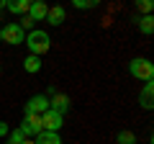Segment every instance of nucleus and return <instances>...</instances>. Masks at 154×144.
I'll return each instance as SVG.
<instances>
[{
    "label": "nucleus",
    "instance_id": "nucleus-1",
    "mask_svg": "<svg viewBox=\"0 0 154 144\" xmlns=\"http://www.w3.org/2000/svg\"><path fill=\"white\" fill-rule=\"evenodd\" d=\"M23 44L28 46V52H31L33 57H41L46 54V52L51 49V36L46 31H41V28H33V31L26 33V41Z\"/></svg>",
    "mask_w": 154,
    "mask_h": 144
},
{
    "label": "nucleus",
    "instance_id": "nucleus-2",
    "mask_svg": "<svg viewBox=\"0 0 154 144\" xmlns=\"http://www.w3.org/2000/svg\"><path fill=\"white\" fill-rule=\"evenodd\" d=\"M128 72H131V77L136 80H144V83H152L154 80V64L144 57H136V59L128 62Z\"/></svg>",
    "mask_w": 154,
    "mask_h": 144
},
{
    "label": "nucleus",
    "instance_id": "nucleus-3",
    "mask_svg": "<svg viewBox=\"0 0 154 144\" xmlns=\"http://www.w3.org/2000/svg\"><path fill=\"white\" fill-rule=\"evenodd\" d=\"M0 41H8V44L18 46V44H23V41H26V31H23V28L13 21V23H8V26L0 28Z\"/></svg>",
    "mask_w": 154,
    "mask_h": 144
},
{
    "label": "nucleus",
    "instance_id": "nucleus-4",
    "mask_svg": "<svg viewBox=\"0 0 154 144\" xmlns=\"http://www.w3.org/2000/svg\"><path fill=\"white\" fill-rule=\"evenodd\" d=\"M18 129L23 131V136H38V134H41V116L26 113V116H23V124Z\"/></svg>",
    "mask_w": 154,
    "mask_h": 144
},
{
    "label": "nucleus",
    "instance_id": "nucleus-5",
    "mask_svg": "<svg viewBox=\"0 0 154 144\" xmlns=\"http://www.w3.org/2000/svg\"><path fill=\"white\" fill-rule=\"evenodd\" d=\"M59 129H62V116L59 113H54V111H44L41 113V131L59 134Z\"/></svg>",
    "mask_w": 154,
    "mask_h": 144
},
{
    "label": "nucleus",
    "instance_id": "nucleus-6",
    "mask_svg": "<svg viewBox=\"0 0 154 144\" xmlns=\"http://www.w3.org/2000/svg\"><path fill=\"white\" fill-rule=\"evenodd\" d=\"M44 111H49V98L46 95H33V98H28L26 103V113H36V116H41Z\"/></svg>",
    "mask_w": 154,
    "mask_h": 144
},
{
    "label": "nucleus",
    "instance_id": "nucleus-7",
    "mask_svg": "<svg viewBox=\"0 0 154 144\" xmlns=\"http://www.w3.org/2000/svg\"><path fill=\"white\" fill-rule=\"evenodd\" d=\"M49 111L59 113V116H64L67 111H69V98H67L64 93H54L49 98Z\"/></svg>",
    "mask_w": 154,
    "mask_h": 144
},
{
    "label": "nucleus",
    "instance_id": "nucleus-8",
    "mask_svg": "<svg viewBox=\"0 0 154 144\" xmlns=\"http://www.w3.org/2000/svg\"><path fill=\"white\" fill-rule=\"evenodd\" d=\"M139 103H141L144 111H152L154 108V83H144L141 93H139Z\"/></svg>",
    "mask_w": 154,
    "mask_h": 144
},
{
    "label": "nucleus",
    "instance_id": "nucleus-9",
    "mask_svg": "<svg viewBox=\"0 0 154 144\" xmlns=\"http://www.w3.org/2000/svg\"><path fill=\"white\" fill-rule=\"evenodd\" d=\"M46 11H49V5L41 3V0H36V3L28 5V13H26V16L31 18V21H44V18H46Z\"/></svg>",
    "mask_w": 154,
    "mask_h": 144
},
{
    "label": "nucleus",
    "instance_id": "nucleus-10",
    "mask_svg": "<svg viewBox=\"0 0 154 144\" xmlns=\"http://www.w3.org/2000/svg\"><path fill=\"white\" fill-rule=\"evenodd\" d=\"M44 21L49 23V26H59V23L64 21V8H62V5L49 8V11H46V18H44Z\"/></svg>",
    "mask_w": 154,
    "mask_h": 144
},
{
    "label": "nucleus",
    "instance_id": "nucleus-11",
    "mask_svg": "<svg viewBox=\"0 0 154 144\" xmlns=\"http://www.w3.org/2000/svg\"><path fill=\"white\" fill-rule=\"evenodd\" d=\"M28 5H31L28 0H11V3H5V8L13 13V16H26V13H28Z\"/></svg>",
    "mask_w": 154,
    "mask_h": 144
},
{
    "label": "nucleus",
    "instance_id": "nucleus-12",
    "mask_svg": "<svg viewBox=\"0 0 154 144\" xmlns=\"http://www.w3.org/2000/svg\"><path fill=\"white\" fill-rule=\"evenodd\" d=\"M33 142L36 144H62V139H59V134H54V131H41Z\"/></svg>",
    "mask_w": 154,
    "mask_h": 144
},
{
    "label": "nucleus",
    "instance_id": "nucleus-13",
    "mask_svg": "<svg viewBox=\"0 0 154 144\" xmlns=\"http://www.w3.org/2000/svg\"><path fill=\"white\" fill-rule=\"evenodd\" d=\"M23 70L31 72V75H36V72L41 70V59H38V57H33V54H28L26 59H23Z\"/></svg>",
    "mask_w": 154,
    "mask_h": 144
},
{
    "label": "nucleus",
    "instance_id": "nucleus-14",
    "mask_svg": "<svg viewBox=\"0 0 154 144\" xmlns=\"http://www.w3.org/2000/svg\"><path fill=\"white\" fill-rule=\"evenodd\" d=\"M139 31L149 36V33L154 31V18L152 16H141V18H139Z\"/></svg>",
    "mask_w": 154,
    "mask_h": 144
},
{
    "label": "nucleus",
    "instance_id": "nucleus-15",
    "mask_svg": "<svg viewBox=\"0 0 154 144\" xmlns=\"http://www.w3.org/2000/svg\"><path fill=\"white\" fill-rule=\"evenodd\" d=\"M116 142H118V144H136V134H134V131H126V129H123V131L116 134Z\"/></svg>",
    "mask_w": 154,
    "mask_h": 144
},
{
    "label": "nucleus",
    "instance_id": "nucleus-16",
    "mask_svg": "<svg viewBox=\"0 0 154 144\" xmlns=\"http://www.w3.org/2000/svg\"><path fill=\"white\" fill-rule=\"evenodd\" d=\"M23 142H26V136H23L21 129H16V131L8 134V144H23Z\"/></svg>",
    "mask_w": 154,
    "mask_h": 144
},
{
    "label": "nucleus",
    "instance_id": "nucleus-17",
    "mask_svg": "<svg viewBox=\"0 0 154 144\" xmlns=\"http://www.w3.org/2000/svg\"><path fill=\"white\" fill-rule=\"evenodd\" d=\"M136 8H139V13H144V16H152L154 3H152V0H139V3H136Z\"/></svg>",
    "mask_w": 154,
    "mask_h": 144
},
{
    "label": "nucleus",
    "instance_id": "nucleus-18",
    "mask_svg": "<svg viewBox=\"0 0 154 144\" xmlns=\"http://www.w3.org/2000/svg\"><path fill=\"white\" fill-rule=\"evenodd\" d=\"M72 5L80 11H90V8H95V0H72Z\"/></svg>",
    "mask_w": 154,
    "mask_h": 144
},
{
    "label": "nucleus",
    "instance_id": "nucleus-19",
    "mask_svg": "<svg viewBox=\"0 0 154 144\" xmlns=\"http://www.w3.org/2000/svg\"><path fill=\"white\" fill-rule=\"evenodd\" d=\"M18 26H21L23 31H26V28H28V31H33V21H31V18H28V16H23V18H21V23H18Z\"/></svg>",
    "mask_w": 154,
    "mask_h": 144
},
{
    "label": "nucleus",
    "instance_id": "nucleus-20",
    "mask_svg": "<svg viewBox=\"0 0 154 144\" xmlns=\"http://www.w3.org/2000/svg\"><path fill=\"white\" fill-rule=\"evenodd\" d=\"M11 134V129H8V124L5 121H0V136H8Z\"/></svg>",
    "mask_w": 154,
    "mask_h": 144
},
{
    "label": "nucleus",
    "instance_id": "nucleus-21",
    "mask_svg": "<svg viewBox=\"0 0 154 144\" xmlns=\"http://www.w3.org/2000/svg\"><path fill=\"white\" fill-rule=\"evenodd\" d=\"M23 144H36V142H33V139H26V142H23Z\"/></svg>",
    "mask_w": 154,
    "mask_h": 144
},
{
    "label": "nucleus",
    "instance_id": "nucleus-22",
    "mask_svg": "<svg viewBox=\"0 0 154 144\" xmlns=\"http://www.w3.org/2000/svg\"><path fill=\"white\" fill-rule=\"evenodd\" d=\"M3 8H5V3H0V11H3Z\"/></svg>",
    "mask_w": 154,
    "mask_h": 144
},
{
    "label": "nucleus",
    "instance_id": "nucleus-23",
    "mask_svg": "<svg viewBox=\"0 0 154 144\" xmlns=\"http://www.w3.org/2000/svg\"><path fill=\"white\" fill-rule=\"evenodd\" d=\"M0 72H3V67H0Z\"/></svg>",
    "mask_w": 154,
    "mask_h": 144
}]
</instances>
